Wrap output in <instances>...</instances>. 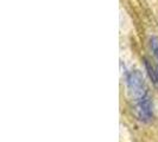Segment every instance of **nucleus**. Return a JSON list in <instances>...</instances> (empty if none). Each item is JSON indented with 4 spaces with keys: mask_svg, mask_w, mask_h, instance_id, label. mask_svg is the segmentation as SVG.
I'll use <instances>...</instances> for the list:
<instances>
[{
    "mask_svg": "<svg viewBox=\"0 0 158 142\" xmlns=\"http://www.w3.org/2000/svg\"><path fill=\"white\" fill-rule=\"evenodd\" d=\"M150 46H151V50H152V53L155 56V58L157 59L158 62V38L157 37H152L150 39ZM158 73V71H157Z\"/></svg>",
    "mask_w": 158,
    "mask_h": 142,
    "instance_id": "nucleus-3",
    "label": "nucleus"
},
{
    "mask_svg": "<svg viewBox=\"0 0 158 142\" xmlns=\"http://www.w3.org/2000/svg\"><path fill=\"white\" fill-rule=\"evenodd\" d=\"M126 83H127L128 93L132 96V98H135V102L140 101L144 97L148 96L145 81H144V77H143V75L140 73V71L138 70L131 71L127 75Z\"/></svg>",
    "mask_w": 158,
    "mask_h": 142,
    "instance_id": "nucleus-1",
    "label": "nucleus"
},
{
    "mask_svg": "<svg viewBox=\"0 0 158 142\" xmlns=\"http://www.w3.org/2000/svg\"><path fill=\"white\" fill-rule=\"evenodd\" d=\"M135 110H137V115L139 120L142 121H149L152 117V104H151L149 96L135 102Z\"/></svg>",
    "mask_w": 158,
    "mask_h": 142,
    "instance_id": "nucleus-2",
    "label": "nucleus"
}]
</instances>
